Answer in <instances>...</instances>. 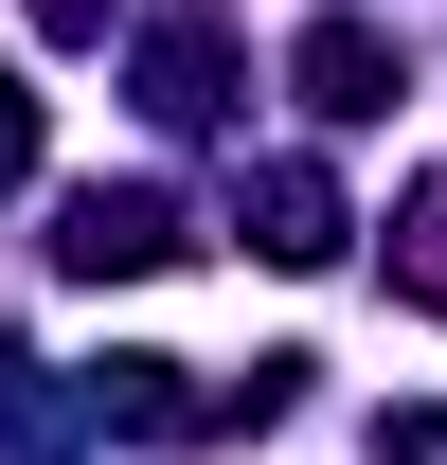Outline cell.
<instances>
[{
    "mask_svg": "<svg viewBox=\"0 0 447 465\" xmlns=\"http://www.w3.org/2000/svg\"><path fill=\"white\" fill-rule=\"evenodd\" d=\"M18 18H36V36H108L125 0H18Z\"/></svg>",
    "mask_w": 447,
    "mask_h": 465,
    "instance_id": "8",
    "label": "cell"
},
{
    "mask_svg": "<svg viewBox=\"0 0 447 465\" xmlns=\"http://www.w3.org/2000/svg\"><path fill=\"white\" fill-rule=\"evenodd\" d=\"M233 232H251L269 269H340V232H358V215H340V179H323V162H269L251 197H233Z\"/></svg>",
    "mask_w": 447,
    "mask_h": 465,
    "instance_id": "2",
    "label": "cell"
},
{
    "mask_svg": "<svg viewBox=\"0 0 447 465\" xmlns=\"http://www.w3.org/2000/svg\"><path fill=\"white\" fill-rule=\"evenodd\" d=\"M0 179H36V90L0 72Z\"/></svg>",
    "mask_w": 447,
    "mask_h": 465,
    "instance_id": "6",
    "label": "cell"
},
{
    "mask_svg": "<svg viewBox=\"0 0 447 465\" xmlns=\"http://www.w3.org/2000/svg\"><path fill=\"white\" fill-rule=\"evenodd\" d=\"M179 251H197V232H179L162 179H90V197H72V232H55L72 287H144V269H179Z\"/></svg>",
    "mask_w": 447,
    "mask_h": 465,
    "instance_id": "1",
    "label": "cell"
},
{
    "mask_svg": "<svg viewBox=\"0 0 447 465\" xmlns=\"http://www.w3.org/2000/svg\"><path fill=\"white\" fill-rule=\"evenodd\" d=\"M144 108H162V125H215V18H162V36H144Z\"/></svg>",
    "mask_w": 447,
    "mask_h": 465,
    "instance_id": "4",
    "label": "cell"
},
{
    "mask_svg": "<svg viewBox=\"0 0 447 465\" xmlns=\"http://www.w3.org/2000/svg\"><path fill=\"white\" fill-rule=\"evenodd\" d=\"M376 465H447V411H393V430H376Z\"/></svg>",
    "mask_w": 447,
    "mask_h": 465,
    "instance_id": "7",
    "label": "cell"
},
{
    "mask_svg": "<svg viewBox=\"0 0 447 465\" xmlns=\"http://www.w3.org/2000/svg\"><path fill=\"white\" fill-rule=\"evenodd\" d=\"M286 72H304V108H323V125H376L393 90H412L376 18H304V54H286Z\"/></svg>",
    "mask_w": 447,
    "mask_h": 465,
    "instance_id": "3",
    "label": "cell"
},
{
    "mask_svg": "<svg viewBox=\"0 0 447 465\" xmlns=\"http://www.w3.org/2000/svg\"><path fill=\"white\" fill-rule=\"evenodd\" d=\"M393 287H412V304H447V179L412 197V232H393Z\"/></svg>",
    "mask_w": 447,
    "mask_h": 465,
    "instance_id": "5",
    "label": "cell"
}]
</instances>
